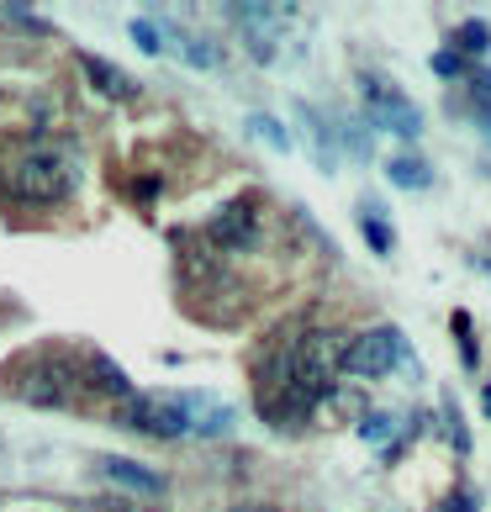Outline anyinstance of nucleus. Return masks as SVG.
<instances>
[{
	"label": "nucleus",
	"mask_w": 491,
	"mask_h": 512,
	"mask_svg": "<svg viewBox=\"0 0 491 512\" xmlns=\"http://www.w3.org/2000/svg\"><path fill=\"white\" fill-rule=\"evenodd\" d=\"M96 470H101L106 481L127 486V491H143V497H159V491H164V476H159V470H148V465H132V460H117V454H101V460H96Z\"/></svg>",
	"instance_id": "8"
},
{
	"label": "nucleus",
	"mask_w": 491,
	"mask_h": 512,
	"mask_svg": "<svg viewBox=\"0 0 491 512\" xmlns=\"http://www.w3.org/2000/svg\"><path fill=\"white\" fill-rule=\"evenodd\" d=\"M85 80L101 90V101H138V80H132V74H122L117 64H106V59H96V53H90L85 59Z\"/></svg>",
	"instance_id": "9"
},
{
	"label": "nucleus",
	"mask_w": 491,
	"mask_h": 512,
	"mask_svg": "<svg viewBox=\"0 0 491 512\" xmlns=\"http://www.w3.org/2000/svg\"><path fill=\"white\" fill-rule=\"evenodd\" d=\"M365 238H370V249L375 254H391V238H386V222L375 217V212H365Z\"/></svg>",
	"instance_id": "13"
},
{
	"label": "nucleus",
	"mask_w": 491,
	"mask_h": 512,
	"mask_svg": "<svg viewBox=\"0 0 491 512\" xmlns=\"http://www.w3.org/2000/svg\"><path fill=\"white\" fill-rule=\"evenodd\" d=\"M85 386L96 396H111V402H127V396H132V381L122 375V365L111 354H101V349L85 354Z\"/></svg>",
	"instance_id": "7"
},
{
	"label": "nucleus",
	"mask_w": 491,
	"mask_h": 512,
	"mask_svg": "<svg viewBox=\"0 0 491 512\" xmlns=\"http://www.w3.org/2000/svg\"><path fill=\"white\" fill-rule=\"evenodd\" d=\"M386 175H391V185H407V191H423V185L433 180L428 164H423L418 154H396V159H386Z\"/></svg>",
	"instance_id": "10"
},
{
	"label": "nucleus",
	"mask_w": 491,
	"mask_h": 512,
	"mask_svg": "<svg viewBox=\"0 0 491 512\" xmlns=\"http://www.w3.org/2000/svg\"><path fill=\"white\" fill-rule=\"evenodd\" d=\"M439 512H476V497H470V491H455V497H449Z\"/></svg>",
	"instance_id": "17"
},
{
	"label": "nucleus",
	"mask_w": 491,
	"mask_h": 512,
	"mask_svg": "<svg viewBox=\"0 0 491 512\" xmlns=\"http://www.w3.org/2000/svg\"><path fill=\"white\" fill-rule=\"evenodd\" d=\"M0 22H6V27L16 22V27H27V32H48L43 22H37V11H32V6H0Z\"/></svg>",
	"instance_id": "12"
},
{
	"label": "nucleus",
	"mask_w": 491,
	"mask_h": 512,
	"mask_svg": "<svg viewBox=\"0 0 491 512\" xmlns=\"http://www.w3.org/2000/svg\"><path fill=\"white\" fill-rule=\"evenodd\" d=\"M259 238H264V206H259L254 191L222 201L212 212V222H206V243H212V249H228V254L254 249Z\"/></svg>",
	"instance_id": "4"
},
{
	"label": "nucleus",
	"mask_w": 491,
	"mask_h": 512,
	"mask_svg": "<svg viewBox=\"0 0 491 512\" xmlns=\"http://www.w3.org/2000/svg\"><path fill=\"white\" fill-rule=\"evenodd\" d=\"M407 365H412V349L396 328H365V333L344 338V354H338V370L365 375V381L391 375V370H407Z\"/></svg>",
	"instance_id": "3"
},
{
	"label": "nucleus",
	"mask_w": 491,
	"mask_h": 512,
	"mask_svg": "<svg viewBox=\"0 0 491 512\" xmlns=\"http://www.w3.org/2000/svg\"><path fill=\"white\" fill-rule=\"evenodd\" d=\"M365 96H370V111H375V122H381V127H391L396 132V138H418V132H423V117H418V106H412L407 96H402V90H396V85H386V80H375V74H365Z\"/></svg>",
	"instance_id": "6"
},
{
	"label": "nucleus",
	"mask_w": 491,
	"mask_h": 512,
	"mask_svg": "<svg viewBox=\"0 0 491 512\" xmlns=\"http://www.w3.org/2000/svg\"><path fill=\"white\" fill-rule=\"evenodd\" d=\"M233 412L217 407L206 391H132L122 402V428H138L148 439H185V433H217Z\"/></svg>",
	"instance_id": "1"
},
{
	"label": "nucleus",
	"mask_w": 491,
	"mask_h": 512,
	"mask_svg": "<svg viewBox=\"0 0 491 512\" xmlns=\"http://www.w3.org/2000/svg\"><path fill=\"white\" fill-rule=\"evenodd\" d=\"M6 191L22 206H64L80 191V154L69 143H32L11 164Z\"/></svg>",
	"instance_id": "2"
},
{
	"label": "nucleus",
	"mask_w": 491,
	"mask_h": 512,
	"mask_svg": "<svg viewBox=\"0 0 491 512\" xmlns=\"http://www.w3.org/2000/svg\"><path fill=\"white\" fill-rule=\"evenodd\" d=\"M16 391L27 396V402H37V407H59V402H69V391H74V370H69V359L64 354H53V349H37L32 354V370L16 381Z\"/></svg>",
	"instance_id": "5"
},
{
	"label": "nucleus",
	"mask_w": 491,
	"mask_h": 512,
	"mask_svg": "<svg viewBox=\"0 0 491 512\" xmlns=\"http://www.w3.org/2000/svg\"><path fill=\"white\" fill-rule=\"evenodd\" d=\"M96 512H143V507H132V502H96Z\"/></svg>",
	"instance_id": "18"
},
{
	"label": "nucleus",
	"mask_w": 491,
	"mask_h": 512,
	"mask_svg": "<svg viewBox=\"0 0 491 512\" xmlns=\"http://www.w3.org/2000/svg\"><path fill=\"white\" fill-rule=\"evenodd\" d=\"M249 132H254V138H270V148H291V143H286V132H280L270 117H249Z\"/></svg>",
	"instance_id": "14"
},
{
	"label": "nucleus",
	"mask_w": 491,
	"mask_h": 512,
	"mask_svg": "<svg viewBox=\"0 0 491 512\" xmlns=\"http://www.w3.org/2000/svg\"><path fill=\"white\" fill-rule=\"evenodd\" d=\"M486 412H491V386H486Z\"/></svg>",
	"instance_id": "19"
},
{
	"label": "nucleus",
	"mask_w": 491,
	"mask_h": 512,
	"mask_svg": "<svg viewBox=\"0 0 491 512\" xmlns=\"http://www.w3.org/2000/svg\"><path fill=\"white\" fill-rule=\"evenodd\" d=\"M127 32H132V43H143L148 53H159V37H154V27H148V22H132Z\"/></svg>",
	"instance_id": "16"
},
{
	"label": "nucleus",
	"mask_w": 491,
	"mask_h": 512,
	"mask_svg": "<svg viewBox=\"0 0 491 512\" xmlns=\"http://www.w3.org/2000/svg\"><path fill=\"white\" fill-rule=\"evenodd\" d=\"M465 69H470V64L455 59L449 48H444V53H433V74H444V80H455V74H465Z\"/></svg>",
	"instance_id": "15"
},
{
	"label": "nucleus",
	"mask_w": 491,
	"mask_h": 512,
	"mask_svg": "<svg viewBox=\"0 0 491 512\" xmlns=\"http://www.w3.org/2000/svg\"><path fill=\"white\" fill-rule=\"evenodd\" d=\"M491 43V32L481 27V22H465L460 32H455V48H449V53H455V59H465V53H481Z\"/></svg>",
	"instance_id": "11"
}]
</instances>
